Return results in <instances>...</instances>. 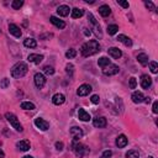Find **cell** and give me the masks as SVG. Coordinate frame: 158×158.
I'll return each mask as SVG.
<instances>
[{
    "mask_svg": "<svg viewBox=\"0 0 158 158\" xmlns=\"http://www.w3.org/2000/svg\"><path fill=\"white\" fill-rule=\"evenodd\" d=\"M100 51V45L96 40H90V41L85 42L81 47V53L83 57H90Z\"/></svg>",
    "mask_w": 158,
    "mask_h": 158,
    "instance_id": "6da1fadb",
    "label": "cell"
},
{
    "mask_svg": "<svg viewBox=\"0 0 158 158\" xmlns=\"http://www.w3.org/2000/svg\"><path fill=\"white\" fill-rule=\"evenodd\" d=\"M29 72V67L25 62H17L14 67L11 68V75L12 78H22L26 73Z\"/></svg>",
    "mask_w": 158,
    "mask_h": 158,
    "instance_id": "7a4b0ae2",
    "label": "cell"
},
{
    "mask_svg": "<svg viewBox=\"0 0 158 158\" xmlns=\"http://www.w3.org/2000/svg\"><path fill=\"white\" fill-rule=\"evenodd\" d=\"M5 118L10 122V125L12 126V128H15L17 132H22V131H24L22 125L20 124L19 118H17L14 114H12V112H6V114H5Z\"/></svg>",
    "mask_w": 158,
    "mask_h": 158,
    "instance_id": "3957f363",
    "label": "cell"
},
{
    "mask_svg": "<svg viewBox=\"0 0 158 158\" xmlns=\"http://www.w3.org/2000/svg\"><path fill=\"white\" fill-rule=\"evenodd\" d=\"M72 147H73L74 153H75L78 157H85V156L89 154V152H90V150L85 146V144L79 143V142H74Z\"/></svg>",
    "mask_w": 158,
    "mask_h": 158,
    "instance_id": "277c9868",
    "label": "cell"
},
{
    "mask_svg": "<svg viewBox=\"0 0 158 158\" xmlns=\"http://www.w3.org/2000/svg\"><path fill=\"white\" fill-rule=\"evenodd\" d=\"M88 20H89V22L91 24V27H93V30H94V32H95L96 37L101 38V37H103L101 27H100V25H99V22L96 21V19L94 17V15L91 14V12H89V14H88Z\"/></svg>",
    "mask_w": 158,
    "mask_h": 158,
    "instance_id": "5b68a950",
    "label": "cell"
},
{
    "mask_svg": "<svg viewBox=\"0 0 158 158\" xmlns=\"http://www.w3.org/2000/svg\"><path fill=\"white\" fill-rule=\"evenodd\" d=\"M91 90H93L91 85H89V84H82L81 87L78 88L77 94H78L79 96H87V95H89V94L91 93Z\"/></svg>",
    "mask_w": 158,
    "mask_h": 158,
    "instance_id": "8992f818",
    "label": "cell"
},
{
    "mask_svg": "<svg viewBox=\"0 0 158 158\" xmlns=\"http://www.w3.org/2000/svg\"><path fill=\"white\" fill-rule=\"evenodd\" d=\"M118 71H120V68H118L116 64H109L103 68V73L105 75H115L118 73Z\"/></svg>",
    "mask_w": 158,
    "mask_h": 158,
    "instance_id": "52a82bcc",
    "label": "cell"
},
{
    "mask_svg": "<svg viewBox=\"0 0 158 158\" xmlns=\"http://www.w3.org/2000/svg\"><path fill=\"white\" fill-rule=\"evenodd\" d=\"M35 126L41 131H46V130L49 128V122L43 120L41 117H37V118H35Z\"/></svg>",
    "mask_w": 158,
    "mask_h": 158,
    "instance_id": "ba28073f",
    "label": "cell"
},
{
    "mask_svg": "<svg viewBox=\"0 0 158 158\" xmlns=\"http://www.w3.org/2000/svg\"><path fill=\"white\" fill-rule=\"evenodd\" d=\"M35 84L38 89H42L46 84V77L42 73H36L35 74Z\"/></svg>",
    "mask_w": 158,
    "mask_h": 158,
    "instance_id": "9c48e42d",
    "label": "cell"
},
{
    "mask_svg": "<svg viewBox=\"0 0 158 158\" xmlns=\"http://www.w3.org/2000/svg\"><path fill=\"white\" fill-rule=\"evenodd\" d=\"M71 135L73 136L74 141H78L79 138H82V137H83L84 132H83V130H82L81 127H78V126H73V127L71 128Z\"/></svg>",
    "mask_w": 158,
    "mask_h": 158,
    "instance_id": "30bf717a",
    "label": "cell"
},
{
    "mask_svg": "<svg viewBox=\"0 0 158 158\" xmlns=\"http://www.w3.org/2000/svg\"><path fill=\"white\" fill-rule=\"evenodd\" d=\"M141 87L143 88V89H148L151 85H152V78L148 75V74H143L142 77H141Z\"/></svg>",
    "mask_w": 158,
    "mask_h": 158,
    "instance_id": "8fae6325",
    "label": "cell"
},
{
    "mask_svg": "<svg viewBox=\"0 0 158 158\" xmlns=\"http://www.w3.org/2000/svg\"><path fill=\"white\" fill-rule=\"evenodd\" d=\"M106 118H105L104 116H96V117H94L93 118V125L95 126V127H99V128H103V127H105L106 126Z\"/></svg>",
    "mask_w": 158,
    "mask_h": 158,
    "instance_id": "7c38bea8",
    "label": "cell"
},
{
    "mask_svg": "<svg viewBox=\"0 0 158 158\" xmlns=\"http://www.w3.org/2000/svg\"><path fill=\"white\" fill-rule=\"evenodd\" d=\"M78 117H79V120L81 121H84V122H88L91 120V116L89 112H87L84 109H79L78 110Z\"/></svg>",
    "mask_w": 158,
    "mask_h": 158,
    "instance_id": "4fadbf2b",
    "label": "cell"
},
{
    "mask_svg": "<svg viewBox=\"0 0 158 158\" xmlns=\"http://www.w3.org/2000/svg\"><path fill=\"white\" fill-rule=\"evenodd\" d=\"M9 32L12 36H15V37H21V35H22L20 27H19L17 25H15V24H10L9 25Z\"/></svg>",
    "mask_w": 158,
    "mask_h": 158,
    "instance_id": "5bb4252c",
    "label": "cell"
},
{
    "mask_svg": "<svg viewBox=\"0 0 158 158\" xmlns=\"http://www.w3.org/2000/svg\"><path fill=\"white\" fill-rule=\"evenodd\" d=\"M69 12H71V9H69L68 5H59V6L57 8V14H58L59 16L65 17V16L69 15Z\"/></svg>",
    "mask_w": 158,
    "mask_h": 158,
    "instance_id": "9a60e30c",
    "label": "cell"
},
{
    "mask_svg": "<svg viewBox=\"0 0 158 158\" xmlns=\"http://www.w3.org/2000/svg\"><path fill=\"white\" fill-rule=\"evenodd\" d=\"M108 53H109V56H111V57L115 58V59H118V58L122 56L121 49H118L117 47H110V48L108 49Z\"/></svg>",
    "mask_w": 158,
    "mask_h": 158,
    "instance_id": "2e32d148",
    "label": "cell"
},
{
    "mask_svg": "<svg viewBox=\"0 0 158 158\" xmlns=\"http://www.w3.org/2000/svg\"><path fill=\"white\" fill-rule=\"evenodd\" d=\"M127 142H128V140H127V137H126L125 135H118L115 143H116V146H117L118 148H124V147H126Z\"/></svg>",
    "mask_w": 158,
    "mask_h": 158,
    "instance_id": "e0dca14e",
    "label": "cell"
},
{
    "mask_svg": "<svg viewBox=\"0 0 158 158\" xmlns=\"http://www.w3.org/2000/svg\"><path fill=\"white\" fill-rule=\"evenodd\" d=\"M49 21L53 24L57 29H59V30H63V29L65 27V22L62 21V20H59V19L56 17V16H51V17H49Z\"/></svg>",
    "mask_w": 158,
    "mask_h": 158,
    "instance_id": "ac0fdd59",
    "label": "cell"
},
{
    "mask_svg": "<svg viewBox=\"0 0 158 158\" xmlns=\"http://www.w3.org/2000/svg\"><path fill=\"white\" fill-rule=\"evenodd\" d=\"M16 147L20 150V151H29L30 150V147H31V143H30V141H27V140H24V141H19L17 143H16Z\"/></svg>",
    "mask_w": 158,
    "mask_h": 158,
    "instance_id": "d6986e66",
    "label": "cell"
},
{
    "mask_svg": "<svg viewBox=\"0 0 158 158\" xmlns=\"http://www.w3.org/2000/svg\"><path fill=\"white\" fill-rule=\"evenodd\" d=\"M117 41L124 43L126 47H131V46H132V40H131L130 37H127V36H125V35H118L117 36Z\"/></svg>",
    "mask_w": 158,
    "mask_h": 158,
    "instance_id": "ffe728a7",
    "label": "cell"
},
{
    "mask_svg": "<svg viewBox=\"0 0 158 158\" xmlns=\"http://www.w3.org/2000/svg\"><path fill=\"white\" fill-rule=\"evenodd\" d=\"M27 59H29V62H32L35 64H40L43 61V56L42 55H37V53H32V55H29Z\"/></svg>",
    "mask_w": 158,
    "mask_h": 158,
    "instance_id": "44dd1931",
    "label": "cell"
},
{
    "mask_svg": "<svg viewBox=\"0 0 158 158\" xmlns=\"http://www.w3.org/2000/svg\"><path fill=\"white\" fill-rule=\"evenodd\" d=\"M65 101V96L61 93H57L55 94L53 96H52V103H53L55 105H62L63 103Z\"/></svg>",
    "mask_w": 158,
    "mask_h": 158,
    "instance_id": "7402d4cb",
    "label": "cell"
},
{
    "mask_svg": "<svg viewBox=\"0 0 158 158\" xmlns=\"http://www.w3.org/2000/svg\"><path fill=\"white\" fill-rule=\"evenodd\" d=\"M131 99H132V101L135 104H140V103L144 101V95L141 93V91H135V93L132 94V96H131Z\"/></svg>",
    "mask_w": 158,
    "mask_h": 158,
    "instance_id": "603a6c76",
    "label": "cell"
},
{
    "mask_svg": "<svg viewBox=\"0 0 158 158\" xmlns=\"http://www.w3.org/2000/svg\"><path fill=\"white\" fill-rule=\"evenodd\" d=\"M84 15V10L83 9H79V8H74L71 10V16L72 19H79Z\"/></svg>",
    "mask_w": 158,
    "mask_h": 158,
    "instance_id": "cb8c5ba5",
    "label": "cell"
},
{
    "mask_svg": "<svg viewBox=\"0 0 158 158\" xmlns=\"http://www.w3.org/2000/svg\"><path fill=\"white\" fill-rule=\"evenodd\" d=\"M99 14H100L101 16H104V17H108V16L111 14L110 6H109V5H101V6L99 8Z\"/></svg>",
    "mask_w": 158,
    "mask_h": 158,
    "instance_id": "d4e9b609",
    "label": "cell"
},
{
    "mask_svg": "<svg viewBox=\"0 0 158 158\" xmlns=\"http://www.w3.org/2000/svg\"><path fill=\"white\" fill-rule=\"evenodd\" d=\"M137 61L141 65H143V67H146V65L148 64V56L146 53H140L137 56Z\"/></svg>",
    "mask_w": 158,
    "mask_h": 158,
    "instance_id": "484cf974",
    "label": "cell"
},
{
    "mask_svg": "<svg viewBox=\"0 0 158 158\" xmlns=\"http://www.w3.org/2000/svg\"><path fill=\"white\" fill-rule=\"evenodd\" d=\"M24 46L27 47V48H35L37 46V42H36V40H33V38H26L24 41Z\"/></svg>",
    "mask_w": 158,
    "mask_h": 158,
    "instance_id": "4316f807",
    "label": "cell"
},
{
    "mask_svg": "<svg viewBox=\"0 0 158 158\" xmlns=\"http://www.w3.org/2000/svg\"><path fill=\"white\" fill-rule=\"evenodd\" d=\"M21 109H24V110H35L36 109V106H35V104L33 103H30V101H24V103H21Z\"/></svg>",
    "mask_w": 158,
    "mask_h": 158,
    "instance_id": "83f0119b",
    "label": "cell"
},
{
    "mask_svg": "<svg viewBox=\"0 0 158 158\" xmlns=\"http://www.w3.org/2000/svg\"><path fill=\"white\" fill-rule=\"evenodd\" d=\"M98 64H99V67L104 68V67H106V65L111 64V62H110V59H109L108 57H101V58H99Z\"/></svg>",
    "mask_w": 158,
    "mask_h": 158,
    "instance_id": "f1b7e54d",
    "label": "cell"
},
{
    "mask_svg": "<svg viewBox=\"0 0 158 158\" xmlns=\"http://www.w3.org/2000/svg\"><path fill=\"white\" fill-rule=\"evenodd\" d=\"M106 31H108V33H109L110 36H112V35L117 33V31H118V26H117V25H109Z\"/></svg>",
    "mask_w": 158,
    "mask_h": 158,
    "instance_id": "f546056e",
    "label": "cell"
},
{
    "mask_svg": "<svg viewBox=\"0 0 158 158\" xmlns=\"http://www.w3.org/2000/svg\"><path fill=\"white\" fill-rule=\"evenodd\" d=\"M22 5H24V2H22V0H14V2L11 3V8L14 9V10H19Z\"/></svg>",
    "mask_w": 158,
    "mask_h": 158,
    "instance_id": "4dcf8cb0",
    "label": "cell"
},
{
    "mask_svg": "<svg viewBox=\"0 0 158 158\" xmlns=\"http://www.w3.org/2000/svg\"><path fill=\"white\" fill-rule=\"evenodd\" d=\"M140 157V153L138 151H135V150H131L126 153V158H138Z\"/></svg>",
    "mask_w": 158,
    "mask_h": 158,
    "instance_id": "1f68e13d",
    "label": "cell"
},
{
    "mask_svg": "<svg viewBox=\"0 0 158 158\" xmlns=\"http://www.w3.org/2000/svg\"><path fill=\"white\" fill-rule=\"evenodd\" d=\"M148 64H150V69H151V72H152L153 74H156V73L158 72V64H157V62L152 61V62H150Z\"/></svg>",
    "mask_w": 158,
    "mask_h": 158,
    "instance_id": "d6a6232c",
    "label": "cell"
},
{
    "mask_svg": "<svg viewBox=\"0 0 158 158\" xmlns=\"http://www.w3.org/2000/svg\"><path fill=\"white\" fill-rule=\"evenodd\" d=\"M136 85H137L136 78H135V77H131V78L128 79V87H130V89H135Z\"/></svg>",
    "mask_w": 158,
    "mask_h": 158,
    "instance_id": "836d02e7",
    "label": "cell"
},
{
    "mask_svg": "<svg viewBox=\"0 0 158 158\" xmlns=\"http://www.w3.org/2000/svg\"><path fill=\"white\" fill-rule=\"evenodd\" d=\"M77 56V51L75 49H69V51H67V52H65V57H67V58H69V59H72V58H74Z\"/></svg>",
    "mask_w": 158,
    "mask_h": 158,
    "instance_id": "e575fe53",
    "label": "cell"
},
{
    "mask_svg": "<svg viewBox=\"0 0 158 158\" xmlns=\"http://www.w3.org/2000/svg\"><path fill=\"white\" fill-rule=\"evenodd\" d=\"M9 85H10V79H8V78H4V79H2V82H0V88L6 89Z\"/></svg>",
    "mask_w": 158,
    "mask_h": 158,
    "instance_id": "d590c367",
    "label": "cell"
},
{
    "mask_svg": "<svg viewBox=\"0 0 158 158\" xmlns=\"http://www.w3.org/2000/svg\"><path fill=\"white\" fill-rule=\"evenodd\" d=\"M65 72H67V74H69V75L72 77L73 73H74V65H73L72 63H68L67 67H65Z\"/></svg>",
    "mask_w": 158,
    "mask_h": 158,
    "instance_id": "8d00e7d4",
    "label": "cell"
},
{
    "mask_svg": "<svg viewBox=\"0 0 158 158\" xmlns=\"http://www.w3.org/2000/svg\"><path fill=\"white\" fill-rule=\"evenodd\" d=\"M43 72H45V74H47V75H53V74H55V69L52 68V67H49V65H46V67L43 68Z\"/></svg>",
    "mask_w": 158,
    "mask_h": 158,
    "instance_id": "74e56055",
    "label": "cell"
},
{
    "mask_svg": "<svg viewBox=\"0 0 158 158\" xmlns=\"http://www.w3.org/2000/svg\"><path fill=\"white\" fill-rule=\"evenodd\" d=\"M90 101L93 103V104H99L100 103V98H99V95H91V98H90Z\"/></svg>",
    "mask_w": 158,
    "mask_h": 158,
    "instance_id": "f35d334b",
    "label": "cell"
},
{
    "mask_svg": "<svg viewBox=\"0 0 158 158\" xmlns=\"http://www.w3.org/2000/svg\"><path fill=\"white\" fill-rule=\"evenodd\" d=\"M117 4L120 5V6H122L124 9H128V6H130V4H128L127 2H124V0H118Z\"/></svg>",
    "mask_w": 158,
    "mask_h": 158,
    "instance_id": "ab89813d",
    "label": "cell"
},
{
    "mask_svg": "<svg viewBox=\"0 0 158 158\" xmlns=\"http://www.w3.org/2000/svg\"><path fill=\"white\" fill-rule=\"evenodd\" d=\"M144 5H146V8L148 9V10H154V5H153V3H151V2H144Z\"/></svg>",
    "mask_w": 158,
    "mask_h": 158,
    "instance_id": "60d3db41",
    "label": "cell"
},
{
    "mask_svg": "<svg viewBox=\"0 0 158 158\" xmlns=\"http://www.w3.org/2000/svg\"><path fill=\"white\" fill-rule=\"evenodd\" d=\"M56 150L57 151H62L63 150V147H64V144H63V142H56Z\"/></svg>",
    "mask_w": 158,
    "mask_h": 158,
    "instance_id": "b9f144b4",
    "label": "cell"
},
{
    "mask_svg": "<svg viewBox=\"0 0 158 158\" xmlns=\"http://www.w3.org/2000/svg\"><path fill=\"white\" fill-rule=\"evenodd\" d=\"M111 156H112V152H111L110 150L104 151V152H103V157H105V158H110Z\"/></svg>",
    "mask_w": 158,
    "mask_h": 158,
    "instance_id": "7bdbcfd3",
    "label": "cell"
},
{
    "mask_svg": "<svg viewBox=\"0 0 158 158\" xmlns=\"http://www.w3.org/2000/svg\"><path fill=\"white\" fill-rule=\"evenodd\" d=\"M152 110H153V112H154V114H157V112H158V101H154V103H153Z\"/></svg>",
    "mask_w": 158,
    "mask_h": 158,
    "instance_id": "ee69618b",
    "label": "cell"
},
{
    "mask_svg": "<svg viewBox=\"0 0 158 158\" xmlns=\"http://www.w3.org/2000/svg\"><path fill=\"white\" fill-rule=\"evenodd\" d=\"M83 33H84V35H85L87 37H89V36L91 35V31H90L89 29H87V27H84V29H83Z\"/></svg>",
    "mask_w": 158,
    "mask_h": 158,
    "instance_id": "f6af8a7d",
    "label": "cell"
},
{
    "mask_svg": "<svg viewBox=\"0 0 158 158\" xmlns=\"http://www.w3.org/2000/svg\"><path fill=\"white\" fill-rule=\"evenodd\" d=\"M4 157H5V153H4V151L2 148H0V158H4Z\"/></svg>",
    "mask_w": 158,
    "mask_h": 158,
    "instance_id": "bcb514c9",
    "label": "cell"
},
{
    "mask_svg": "<svg viewBox=\"0 0 158 158\" xmlns=\"http://www.w3.org/2000/svg\"><path fill=\"white\" fill-rule=\"evenodd\" d=\"M85 3H88V4H93V3H94V0H85Z\"/></svg>",
    "mask_w": 158,
    "mask_h": 158,
    "instance_id": "7dc6e473",
    "label": "cell"
},
{
    "mask_svg": "<svg viewBox=\"0 0 158 158\" xmlns=\"http://www.w3.org/2000/svg\"><path fill=\"white\" fill-rule=\"evenodd\" d=\"M150 101H151V99H150V98H144V103H147V104H148Z\"/></svg>",
    "mask_w": 158,
    "mask_h": 158,
    "instance_id": "c3c4849f",
    "label": "cell"
},
{
    "mask_svg": "<svg viewBox=\"0 0 158 158\" xmlns=\"http://www.w3.org/2000/svg\"><path fill=\"white\" fill-rule=\"evenodd\" d=\"M22 158H33V157H32V156H24Z\"/></svg>",
    "mask_w": 158,
    "mask_h": 158,
    "instance_id": "681fc988",
    "label": "cell"
},
{
    "mask_svg": "<svg viewBox=\"0 0 158 158\" xmlns=\"http://www.w3.org/2000/svg\"><path fill=\"white\" fill-rule=\"evenodd\" d=\"M148 158H154V157H152V156H150V157H148Z\"/></svg>",
    "mask_w": 158,
    "mask_h": 158,
    "instance_id": "f907efd6",
    "label": "cell"
},
{
    "mask_svg": "<svg viewBox=\"0 0 158 158\" xmlns=\"http://www.w3.org/2000/svg\"><path fill=\"white\" fill-rule=\"evenodd\" d=\"M100 158H105V157H103V156H101V157H100Z\"/></svg>",
    "mask_w": 158,
    "mask_h": 158,
    "instance_id": "816d5d0a",
    "label": "cell"
}]
</instances>
